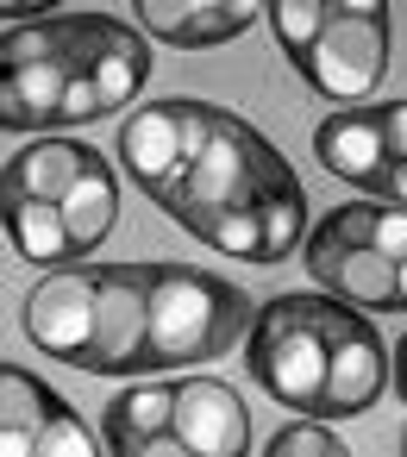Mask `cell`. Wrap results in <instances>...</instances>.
<instances>
[{"mask_svg":"<svg viewBox=\"0 0 407 457\" xmlns=\"http://www.w3.org/2000/svg\"><path fill=\"white\" fill-rule=\"evenodd\" d=\"M251 320H257V307L245 301L238 282L195 270V263H157L145 376H170V370H195V363L226 357L251 332Z\"/></svg>","mask_w":407,"mask_h":457,"instance_id":"1","label":"cell"},{"mask_svg":"<svg viewBox=\"0 0 407 457\" xmlns=\"http://www.w3.org/2000/svg\"><path fill=\"white\" fill-rule=\"evenodd\" d=\"M288 188H301L295 170H288V157H282L251 120L213 107V120H207V151H201L188 170H176L151 201L176 220L182 207H270V201L288 195Z\"/></svg>","mask_w":407,"mask_h":457,"instance_id":"2","label":"cell"},{"mask_svg":"<svg viewBox=\"0 0 407 457\" xmlns=\"http://www.w3.org/2000/svg\"><path fill=\"white\" fill-rule=\"evenodd\" d=\"M251 376L263 382L270 401L313 413L326 388V326H320V295H276L251 320L245 345Z\"/></svg>","mask_w":407,"mask_h":457,"instance_id":"3","label":"cell"},{"mask_svg":"<svg viewBox=\"0 0 407 457\" xmlns=\"http://www.w3.org/2000/svg\"><path fill=\"white\" fill-rule=\"evenodd\" d=\"M388 70V7L382 0H326V32L301 70L313 95L363 101Z\"/></svg>","mask_w":407,"mask_h":457,"instance_id":"4","label":"cell"},{"mask_svg":"<svg viewBox=\"0 0 407 457\" xmlns=\"http://www.w3.org/2000/svg\"><path fill=\"white\" fill-rule=\"evenodd\" d=\"M95 282H101V301H95V345H88L82 370L107 376V382H132V376H145V351H151L157 263H101Z\"/></svg>","mask_w":407,"mask_h":457,"instance_id":"5","label":"cell"},{"mask_svg":"<svg viewBox=\"0 0 407 457\" xmlns=\"http://www.w3.org/2000/svg\"><path fill=\"white\" fill-rule=\"evenodd\" d=\"M320 326H326V388H320V420H351L370 413L388 388V351L382 332L338 295H320Z\"/></svg>","mask_w":407,"mask_h":457,"instance_id":"6","label":"cell"},{"mask_svg":"<svg viewBox=\"0 0 407 457\" xmlns=\"http://www.w3.org/2000/svg\"><path fill=\"white\" fill-rule=\"evenodd\" d=\"M95 301H101L95 270H57V276H45V282L26 295V338H32L45 357L82 370V357H88V345H95Z\"/></svg>","mask_w":407,"mask_h":457,"instance_id":"7","label":"cell"},{"mask_svg":"<svg viewBox=\"0 0 407 457\" xmlns=\"http://www.w3.org/2000/svg\"><path fill=\"white\" fill-rule=\"evenodd\" d=\"M257 0H145L138 7V26L157 38V45H176V51H207V45H232L257 26Z\"/></svg>","mask_w":407,"mask_h":457,"instance_id":"8","label":"cell"},{"mask_svg":"<svg viewBox=\"0 0 407 457\" xmlns=\"http://www.w3.org/2000/svg\"><path fill=\"white\" fill-rule=\"evenodd\" d=\"M176 432L188 445V457H245L251 451V420L245 401L226 382H176Z\"/></svg>","mask_w":407,"mask_h":457,"instance_id":"9","label":"cell"},{"mask_svg":"<svg viewBox=\"0 0 407 457\" xmlns=\"http://www.w3.org/2000/svg\"><path fill=\"white\" fill-rule=\"evenodd\" d=\"M88 157H95V145H82V138H63V132L32 138L0 170V201H57L63 207V195L88 176Z\"/></svg>","mask_w":407,"mask_h":457,"instance_id":"10","label":"cell"},{"mask_svg":"<svg viewBox=\"0 0 407 457\" xmlns=\"http://www.w3.org/2000/svg\"><path fill=\"white\" fill-rule=\"evenodd\" d=\"M307 251V276L326 282L338 301L351 307H370V313H401V288H395V263L376 251V245H332V251Z\"/></svg>","mask_w":407,"mask_h":457,"instance_id":"11","label":"cell"},{"mask_svg":"<svg viewBox=\"0 0 407 457\" xmlns=\"http://www.w3.org/2000/svg\"><path fill=\"white\" fill-rule=\"evenodd\" d=\"M313 157H320L338 182H357V195L376 201L382 170H388V151H382V132H376L370 107H351V113L320 120V126H313Z\"/></svg>","mask_w":407,"mask_h":457,"instance_id":"12","label":"cell"},{"mask_svg":"<svg viewBox=\"0 0 407 457\" xmlns=\"http://www.w3.org/2000/svg\"><path fill=\"white\" fill-rule=\"evenodd\" d=\"M120 163H126V176H132L145 195H157V188L182 170V126H176V101H157V107H145V113H132V120H126V132H120Z\"/></svg>","mask_w":407,"mask_h":457,"instance_id":"13","label":"cell"},{"mask_svg":"<svg viewBox=\"0 0 407 457\" xmlns=\"http://www.w3.org/2000/svg\"><path fill=\"white\" fill-rule=\"evenodd\" d=\"M170 426H176V382H145V376L126 395H113L107 420H101L107 451H120V457H145Z\"/></svg>","mask_w":407,"mask_h":457,"instance_id":"14","label":"cell"},{"mask_svg":"<svg viewBox=\"0 0 407 457\" xmlns=\"http://www.w3.org/2000/svg\"><path fill=\"white\" fill-rule=\"evenodd\" d=\"M63 88H70L63 63L7 70V82H0V126H7V132H45L51 138L63 126Z\"/></svg>","mask_w":407,"mask_h":457,"instance_id":"15","label":"cell"},{"mask_svg":"<svg viewBox=\"0 0 407 457\" xmlns=\"http://www.w3.org/2000/svg\"><path fill=\"white\" fill-rule=\"evenodd\" d=\"M57 413V395L32 370H0V451L7 457H38V432Z\"/></svg>","mask_w":407,"mask_h":457,"instance_id":"16","label":"cell"},{"mask_svg":"<svg viewBox=\"0 0 407 457\" xmlns=\"http://www.w3.org/2000/svg\"><path fill=\"white\" fill-rule=\"evenodd\" d=\"M63 220H70L76 257H88V251L113 232V220H120V176H113V163H107L101 151L88 157V176L63 195Z\"/></svg>","mask_w":407,"mask_h":457,"instance_id":"17","label":"cell"},{"mask_svg":"<svg viewBox=\"0 0 407 457\" xmlns=\"http://www.w3.org/2000/svg\"><path fill=\"white\" fill-rule=\"evenodd\" d=\"M176 226L238 263H263V213L257 207H182Z\"/></svg>","mask_w":407,"mask_h":457,"instance_id":"18","label":"cell"},{"mask_svg":"<svg viewBox=\"0 0 407 457\" xmlns=\"http://www.w3.org/2000/svg\"><path fill=\"white\" fill-rule=\"evenodd\" d=\"M7 245L26 263H70L76 257L70 220H63L57 201H7Z\"/></svg>","mask_w":407,"mask_h":457,"instance_id":"19","label":"cell"},{"mask_svg":"<svg viewBox=\"0 0 407 457\" xmlns=\"http://www.w3.org/2000/svg\"><path fill=\"white\" fill-rule=\"evenodd\" d=\"M263 20H270L276 45L288 51V63L307 70V57H313V45H320V32H326V0H270Z\"/></svg>","mask_w":407,"mask_h":457,"instance_id":"20","label":"cell"},{"mask_svg":"<svg viewBox=\"0 0 407 457\" xmlns=\"http://www.w3.org/2000/svg\"><path fill=\"white\" fill-rule=\"evenodd\" d=\"M376 213H382V201L357 195V201L332 207V213L307 232V245H313V251H332V245H370V238H376Z\"/></svg>","mask_w":407,"mask_h":457,"instance_id":"21","label":"cell"},{"mask_svg":"<svg viewBox=\"0 0 407 457\" xmlns=\"http://www.w3.org/2000/svg\"><path fill=\"white\" fill-rule=\"evenodd\" d=\"M101 451H107V438H95V432L76 420V407L57 401V413H51L45 432H38V457H101Z\"/></svg>","mask_w":407,"mask_h":457,"instance_id":"22","label":"cell"},{"mask_svg":"<svg viewBox=\"0 0 407 457\" xmlns=\"http://www.w3.org/2000/svg\"><path fill=\"white\" fill-rule=\"evenodd\" d=\"M263 451H270V457H338L345 445H338V438L326 432V420H320V413H307V420L282 426V432H276V438H270Z\"/></svg>","mask_w":407,"mask_h":457,"instance_id":"23","label":"cell"},{"mask_svg":"<svg viewBox=\"0 0 407 457\" xmlns=\"http://www.w3.org/2000/svg\"><path fill=\"white\" fill-rule=\"evenodd\" d=\"M88 120H107V101H101L95 76H70V88H63V126H88Z\"/></svg>","mask_w":407,"mask_h":457,"instance_id":"24","label":"cell"},{"mask_svg":"<svg viewBox=\"0 0 407 457\" xmlns=\"http://www.w3.org/2000/svg\"><path fill=\"white\" fill-rule=\"evenodd\" d=\"M370 120H376V132H382L388 163H407V101H382V107H370Z\"/></svg>","mask_w":407,"mask_h":457,"instance_id":"25","label":"cell"},{"mask_svg":"<svg viewBox=\"0 0 407 457\" xmlns=\"http://www.w3.org/2000/svg\"><path fill=\"white\" fill-rule=\"evenodd\" d=\"M388 263H401L407 257V207H388L382 201V213H376V238H370Z\"/></svg>","mask_w":407,"mask_h":457,"instance_id":"26","label":"cell"},{"mask_svg":"<svg viewBox=\"0 0 407 457\" xmlns=\"http://www.w3.org/2000/svg\"><path fill=\"white\" fill-rule=\"evenodd\" d=\"M382 195H388L395 207H407V163H388V170H382V188H376V201H382Z\"/></svg>","mask_w":407,"mask_h":457,"instance_id":"27","label":"cell"},{"mask_svg":"<svg viewBox=\"0 0 407 457\" xmlns=\"http://www.w3.org/2000/svg\"><path fill=\"white\" fill-rule=\"evenodd\" d=\"M401 401H407V332H401V345H395V382H388Z\"/></svg>","mask_w":407,"mask_h":457,"instance_id":"28","label":"cell"},{"mask_svg":"<svg viewBox=\"0 0 407 457\" xmlns=\"http://www.w3.org/2000/svg\"><path fill=\"white\" fill-rule=\"evenodd\" d=\"M395 288H401V307H407V257L395 263Z\"/></svg>","mask_w":407,"mask_h":457,"instance_id":"29","label":"cell"},{"mask_svg":"<svg viewBox=\"0 0 407 457\" xmlns=\"http://www.w3.org/2000/svg\"><path fill=\"white\" fill-rule=\"evenodd\" d=\"M401 457H407V432H401Z\"/></svg>","mask_w":407,"mask_h":457,"instance_id":"30","label":"cell"}]
</instances>
